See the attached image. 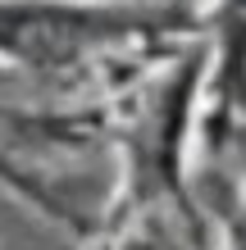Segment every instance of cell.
<instances>
[{
  "label": "cell",
  "instance_id": "1",
  "mask_svg": "<svg viewBox=\"0 0 246 250\" xmlns=\"http://www.w3.org/2000/svg\"><path fill=\"white\" fill-rule=\"evenodd\" d=\"M201 19L182 5H73V0H0V55L41 73H82L146 64L169 55Z\"/></svg>",
  "mask_w": 246,
  "mask_h": 250
},
{
  "label": "cell",
  "instance_id": "2",
  "mask_svg": "<svg viewBox=\"0 0 246 250\" xmlns=\"http://www.w3.org/2000/svg\"><path fill=\"white\" fill-rule=\"evenodd\" d=\"M214 32V132H224V119L246 105V0H219L210 19Z\"/></svg>",
  "mask_w": 246,
  "mask_h": 250
}]
</instances>
